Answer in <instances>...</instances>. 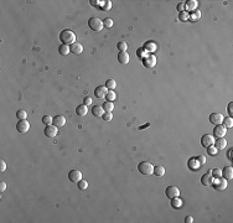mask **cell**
<instances>
[{
	"label": "cell",
	"mask_w": 233,
	"mask_h": 223,
	"mask_svg": "<svg viewBox=\"0 0 233 223\" xmlns=\"http://www.w3.org/2000/svg\"><path fill=\"white\" fill-rule=\"evenodd\" d=\"M60 41L62 45H73L76 42V35L72 30H62L60 34Z\"/></svg>",
	"instance_id": "6da1fadb"
},
{
	"label": "cell",
	"mask_w": 233,
	"mask_h": 223,
	"mask_svg": "<svg viewBox=\"0 0 233 223\" xmlns=\"http://www.w3.org/2000/svg\"><path fill=\"white\" fill-rule=\"evenodd\" d=\"M138 170L141 175L149 176V175L154 174V166H153V164H150L149 161H141L138 165Z\"/></svg>",
	"instance_id": "7a4b0ae2"
},
{
	"label": "cell",
	"mask_w": 233,
	"mask_h": 223,
	"mask_svg": "<svg viewBox=\"0 0 233 223\" xmlns=\"http://www.w3.org/2000/svg\"><path fill=\"white\" fill-rule=\"evenodd\" d=\"M88 26H89L91 30L96 31V32H101V31L103 30V27H104V25H103V21L101 19L91 18L89 20H88Z\"/></svg>",
	"instance_id": "3957f363"
},
{
	"label": "cell",
	"mask_w": 233,
	"mask_h": 223,
	"mask_svg": "<svg viewBox=\"0 0 233 223\" xmlns=\"http://www.w3.org/2000/svg\"><path fill=\"white\" fill-rule=\"evenodd\" d=\"M211 185L213 186V189L215 190H217V191H223V190H226L227 189V180L226 179H223L221 176V177H216V179H212V182H211Z\"/></svg>",
	"instance_id": "277c9868"
},
{
	"label": "cell",
	"mask_w": 233,
	"mask_h": 223,
	"mask_svg": "<svg viewBox=\"0 0 233 223\" xmlns=\"http://www.w3.org/2000/svg\"><path fill=\"white\" fill-rule=\"evenodd\" d=\"M68 180L71 181V182H75V184L80 182V181L82 180V172L80 170H76V169L71 170L68 172Z\"/></svg>",
	"instance_id": "5b68a950"
},
{
	"label": "cell",
	"mask_w": 233,
	"mask_h": 223,
	"mask_svg": "<svg viewBox=\"0 0 233 223\" xmlns=\"http://www.w3.org/2000/svg\"><path fill=\"white\" fill-rule=\"evenodd\" d=\"M165 195H166L168 198H175V197H179L180 195V190L176 187V186H168L166 190H165Z\"/></svg>",
	"instance_id": "8992f818"
},
{
	"label": "cell",
	"mask_w": 233,
	"mask_h": 223,
	"mask_svg": "<svg viewBox=\"0 0 233 223\" xmlns=\"http://www.w3.org/2000/svg\"><path fill=\"white\" fill-rule=\"evenodd\" d=\"M215 144V136L211 135V134H205L201 138V145H202L203 148H208L211 145Z\"/></svg>",
	"instance_id": "52a82bcc"
},
{
	"label": "cell",
	"mask_w": 233,
	"mask_h": 223,
	"mask_svg": "<svg viewBox=\"0 0 233 223\" xmlns=\"http://www.w3.org/2000/svg\"><path fill=\"white\" fill-rule=\"evenodd\" d=\"M223 114L220 113V112H215L212 113L210 115V122L212 124H215V125H218V124H222V122H223Z\"/></svg>",
	"instance_id": "ba28073f"
},
{
	"label": "cell",
	"mask_w": 233,
	"mask_h": 223,
	"mask_svg": "<svg viewBox=\"0 0 233 223\" xmlns=\"http://www.w3.org/2000/svg\"><path fill=\"white\" fill-rule=\"evenodd\" d=\"M29 129H30V123L26 120V119L18 122V124H16V130H18L19 133H21V134L27 133Z\"/></svg>",
	"instance_id": "9c48e42d"
},
{
	"label": "cell",
	"mask_w": 233,
	"mask_h": 223,
	"mask_svg": "<svg viewBox=\"0 0 233 223\" xmlns=\"http://www.w3.org/2000/svg\"><path fill=\"white\" fill-rule=\"evenodd\" d=\"M44 133L47 138H55L56 135H57L58 130H57V127H55L53 124H51V125H46Z\"/></svg>",
	"instance_id": "30bf717a"
},
{
	"label": "cell",
	"mask_w": 233,
	"mask_h": 223,
	"mask_svg": "<svg viewBox=\"0 0 233 223\" xmlns=\"http://www.w3.org/2000/svg\"><path fill=\"white\" fill-rule=\"evenodd\" d=\"M143 65L148 67V68H151V67H154L155 65H156V57H155L154 55H148L145 58H143Z\"/></svg>",
	"instance_id": "8fae6325"
},
{
	"label": "cell",
	"mask_w": 233,
	"mask_h": 223,
	"mask_svg": "<svg viewBox=\"0 0 233 223\" xmlns=\"http://www.w3.org/2000/svg\"><path fill=\"white\" fill-rule=\"evenodd\" d=\"M215 135L216 138H223L227 133V128L223 125V124H218V125L215 127Z\"/></svg>",
	"instance_id": "7c38bea8"
},
{
	"label": "cell",
	"mask_w": 233,
	"mask_h": 223,
	"mask_svg": "<svg viewBox=\"0 0 233 223\" xmlns=\"http://www.w3.org/2000/svg\"><path fill=\"white\" fill-rule=\"evenodd\" d=\"M107 93H108V91H107V87L106 86H98L96 88V91H94L96 97L99 98V99H102V98H106Z\"/></svg>",
	"instance_id": "4fadbf2b"
},
{
	"label": "cell",
	"mask_w": 233,
	"mask_h": 223,
	"mask_svg": "<svg viewBox=\"0 0 233 223\" xmlns=\"http://www.w3.org/2000/svg\"><path fill=\"white\" fill-rule=\"evenodd\" d=\"M222 171V177L226 180H232L233 179V169L232 166H226Z\"/></svg>",
	"instance_id": "5bb4252c"
},
{
	"label": "cell",
	"mask_w": 233,
	"mask_h": 223,
	"mask_svg": "<svg viewBox=\"0 0 233 223\" xmlns=\"http://www.w3.org/2000/svg\"><path fill=\"white\" fill-rule=\"evenodd\" d=\"M187 166H189V169H190V170L196 171V170H199V169H200L201 164L199 163V160L196 159V158H191V159L189 160V163H187Z\"/></svg>",
	"instance_id": "9a60e30c"
},
{
	"label": "cell",
	"mask_w": 233,
	"mask_h": 223,
	"mask_svg": "<svg viewBox=\"0 0 233 223\" xmlns=\"http://www.w3.org/2000/svg\"><path fill=\"white\" fill-rule=\"evenodd\" d=\"M213 145L216 146L217 150H223L227 146V140L225 138H218L217 140H215V144Z\"/></svg>",
	"instance_id": "2e32d148"
},
{
	"label": "cell",
	"mask_w": 233,
	"mask_h": 223,
	"mask_svg": "<svg viewBox=\"0 0 233 223\" xmlns=\"http://www.w3.org/2000/svg\"><path fill=\"white\" fill-rule=\"evenodd\" d=\"M52 124H53L55 127H57V128L63 127L65 124H66V118H65L63 115H56V117L53 118Z\"/></svg>",
	"instance_id": "e0dca14e"
},
{
	"label": "cell",
	"mask_w": 233,
	"mask_h": 223,
	"mask_svg": "<svg viewBox=\"0 0 233 223\" xmlns=\"http://www.w3.org/2000/svg\"><path fill=\"white\" fill-rule=\"evenodd\" d=\"M212 179H213V176L211 175V172L203 174V175H202V177H201V184H202L203 186H211Z\"/></svg>",
	"instance_id": "ac0fdd59"
},
{
	"label": "cell",
	"mask_w": 233,
	"mask_h": 223,
	"mask_svg": "<svg viewBox=\"0 0 233 223\" xmlns=\"http://www.w3.org/2000/svg\"><path fill=\"white\" fill-rule=\"evenodd\" d=\"M144 50L146 51V52H155L156 51V42H154V41H148V42L144 44Z\"/></svg>",
	"instance_id": "d6986e66"
},
{
	"label": "cell",
	"mask_w": 233,
	"mask_h": 223,
	"mask_svg": "<svg viewBox=\"0 0 233 223\" xmlns=\"http://www.w3.org/2000/svg\"><path fill=\"white\" fill-rule=\"evenodd\" d=\"M71 52H73L76 55H81L83 52V46L80 42H75L73 45H71Z\"/></svg>",
	"instance_id": "ffe728a7"
},
{
	"label": "cell",
	"mask_w": 233,
	"mask_h": 223,
	"mask_svg": "<svg viewBox=\"0 0 233 223\" xmlns=\"http://www.w3.org/2000/svg\"><path fill=\"white\" fill-rule=\"evenodd\" d=\"M92 114L94 117H102L103 114H104V109H103V107L102 106H94L92 108Z\"/></svg>",
	"instance_id": "44dd1931"
},
{
	"label": "cell",
	"mask_w": 233,
	"mask_h": 223,
	"mask_svg": "<svg viewBox=\"0 0 233 223\" xmlns=\"http://www.w3.org/2000/svg\"><path fill=\"white\" fill-rule=\"evenodd\" d=\"M197 5H199V3L196 1V0H189L187 3H185V8H186V10L195 11V10L197 9Z\"/></svg>",
	"instance_id": "7402d4cb"
},
{
	"label": "cell",
	"mask_w": 233,
	"mask_h": 223,
	"mask_svg": "<svg viewBox=\"0 0 233 223\" xmlns=\"http://www.w3.org/2000/svg\"><path fill=\"white\" fill-rule=\"evenodd\" d=\"M76 113H77V115H80V117H84V115H87V113H88V108H87V106H84V104L78 106V107L76 108Z\"/></svg>",
	"instance_id": "603a6c76"
},
{
	"label": "cell",
	"mask_w": 233,
	"mask_h": 223,
	"mask_svg": "<svg viewBox=\"0 0 233 223\" xmlns=\"http://www.w3.org/2000/svg\"><path fill=\"white\" fill-rule=\"evenodd\" d=\"M118 61L120 62L122 65L129 63V55H128L127 52H119V55H118Z\"/></svg>",
	"instance_id": "cb8c5ba5"
},
{
	"label": "cell",
	"mask_w": 233,
	"mask_h": 223,
	"mask_svg": "<svg viewBox=\"0 0 233 223\" xmlns=\"http://www.w3.org/2000/svg\"><path fill=\"white\" fill-rule=\"evenodd\" d=\"M171 207L175 210L181 208L182 207V200L179 198V197H175V198H171Z\"/></svg>",
	"instance_id": "d4e9b609"
},
{
	"label": "cell",
	"mask_w": 233,
	"mask_h": 223,
	"mask_svg": "<svg viewBox=\"0 0 233 223\" xmlns=\"http://www.w3.org/2000/svg\"><path fill=\"white\" fill-rule=\"evenodd\" d=\"M58 52L62 56H67V55L71 52V49L68 47V45H61L60 47H58Z\"/></svg>",
	"instance_id": "484cf974"
},
{
	"label": "cell",
	"mask_w": 233,
	"mask_h": 223,
	"mask_svg": "<svg viewBox=\"0 0 233 223\" xmlns=\"http://www.w3.org/2000/svg\"><path fill=\"white\" fill-rule=\"evenodd\" d=\"M165 167L164 166H161V165H158V166H155L154 167V174L156 175V176H164L165 175Z\"/></svg>",
	"instance_id": "4316f807"
},
{
	"label": "cell",
	"mask_w": 233,
	"mask_h": 223,
	"mask_svg": "<svg viewBox=\"0 0 233 223\" xmlns=\"http://www.w3.org/2000/svg\"><path fill=\"white\" fill-rule=\"evenodd\" d=\"M102 107H103V109H104V112H112L113 109H114V104H113V102H104Z\"/></svg>",
	"instance_id": "83f0119b"
},
{
	"label": "cell",
	"mask_w": 233,
	"mask_h": 223,
	"mask_svg": "<svg viewBox=\"0 0 233 223\" xmlns=\"http://www.w3.org/2000/svg\"><path fill=\"white\" fill-rule=\"evenodd\" d=\"M106 87H107V89H109V91H114V88L117 87V82L114 79H108L106 82Z\"/></svg>",
	"instance_id": "f1b7e54d"
},
{
	"label": "cell",
	"mask_w": 233,
	"mask_h": 223,
	"mask_svg": "<svg viewBox=\"0 0 233 223\" xmlns=\"http://www.w3.org/2000/svg\"><path fill=\"white\" fill-rule=\"evenodd\" d=\"M179 20L180 21H187V20H190V14L187 11H181L179 13Z\"/></svg>",
	"instance_id": "f546056e"
},
{
	"label": "cell",
	"mask_w": 233,
	"mask_h": 223,
	"mask_svg": "<svg viewBox=\"0 0 233 223\" xmlns=\"http://www.w3.org/2000/svg\"><path fill=\"white\" fill-rule=\"evenodd\" d=\"M200 18H201V11H200V10H195V11L190 15L191 21H196V20H199Z\"/></svg>",
	"instance_id": "4dcf8cb0"
},
{
	"label": "cell",
	"mask_w": 233,
	"mask_h": 223,
	"mask_svg": "<svg viewBox=\"0 0 233 223\" xmlns=\"http://www.w3.org/2000/svg\"><path fill=\"white\" fill-rule=\"evenodd\" d=\"M117 47H118V50L120 51V52H127L128 45H127V42H124V41H120V42L117 45Z\"/></svg>",
	"instance_id": "1f68e13d"
},
{
	"label": "cell",
	"mask_w": 233,
	"mask_h": 223,
	"mask_svg": "<svg viewBox=\"0 0 233 223\" xmlns=\"http://www.w3.org/2000/svg\"><path fill=\"white\" fill-rule=\"evenodd\" d=\"M53 122V118L51 115H44L42 117V123L45 124V125H51Z\"/></svg>",
	"instance_id": "d6a6232c"
},
{
	"label": "cell",
	"mask_w": 233,
	"mask_h": 223,
	"mask_svg": "<svg viewBox=\"0 0 233 223\" xmlns=\"http://www.w3.org/2000/svg\"><path fill=\"white\" fill-rule=\"evenodd\" d=\"M115 97H117V94H115V92H114V91H108L107 96H106V98H107V101H108V102H113V101L115 99Z\"/></svg>",
	"instance_id": "836d02e7"
},
{
	"label": "cell",
	"mask_w": 233,
	"mask_h": 223,
	"mask_svg": "<svg viewBox=\"0 0 233 223\" xmlns=\"http://www.w3.org/2000/svg\"><path fill=\"white\" fill-rule=\"evenodd\" d=\"M101 8H102L103 11H108V10L112 9V1H111V0H107V1H104V3L102 4Z\"/></svg>",
	"instance_id": "e575fe53"
},
{
	"label": "cell",
	"mask_w": 233,
	"mask_h": 223,
	"mask_svg": "<svg viewBox=\"0 0 233 223\" xmlns=\"http://www.w3.org/2000/svg\"><path fill=\"white\" fill-rule=\"evenodd\" d=\"M223 125L226 127V128H232L233 127V119H232V117H228V118H226V119H223Z\"/></svg>",
	"instance_id": "d590c367"
},
{
	"label": "cell",
	"mask_w": 233,
	"mask_h": 223,
	"mask_svg": "<svg viewBox=\"0 0 233 223\" xmlns=\"http://www.w3.org/2000/svg\"><path fill=\"white\" fill-rule=\"evenodd\" d=\"M77 186H78V189L81 191H84L88 187V182H87V181H84V180H81L80 182H77Z\"/></svg>",
	"instance_id": "8d00e7d4"
},
{
	"label": "cell",
	"mask_w": 233,
	"mask_h": 223,
	"mask_svg": "<svg viewBox=\"0 0 233 223\" xmlns=\"http://www.w3.org/2000/svg\"><path fill=\"white\" fill-rule=\"evenodd\" d=\"M207 151H208V154L211 155V156H215V155H217V154H218V150L216 149V146H215V145H211V146H208V148H207Z\"/></svg>",
	"instance_id": "74e56055"
},
{
	"label": "cell",
	"mask_w": 233,
	"mask_h": 223,
	"mask_svg": "<svg viewBox=\"0 0 233 223\" xmlns=\"http://www.w3.org/2000/svg\"><path fill=\"white\" fill-rule=\"evenodd\" d=\"M16 117H18V119H20V120H24V119L27 118V113L25 112L24 109H21V110H19L16 113Z\"/></svg>",
	"instance_id": "f35d334b"
},
{
	"label": "cell",
	"mask_w": 233,
	"mask_h": 223,
	"mask_svg": "<svg viewBox=\"0 0 233 223\" xmlns=\"http://www.w3.org/2000/svg\"><path fill=\"white\" fill-rule=\"evenodd\" d=\"M102 118L104 119V122H111L113 119V114H112V112H104V114L102 115Z\"/></svg>",
	"instance_id": "ab89813d"
},
{
	"label": "cell",
	"mask_w": 233,
	"mask_h": 223,
	"mask_svg": "<svg viewBox=\"0 0 233 223\" xmlns=\"http://www.w3.org/2000/svg\"><path fill=\"white\" fill-rule=\"evenodd\" d=\"M210 172L212 176H215V177H221L222 176V171L220 169H212V170H210Z\"/></svg>",
	"instance_id": "60d3db41"
},
{
	"label": "cell",
	"mask_w": 233,
	"mask_h": 223,
	"mask_svg": "<svg viewBox=\"0 0 233 223\" xmlns=\"http://www.w3.org/2000/svg\"><path fill=\"white\" fill-rule=\"evenodd\" d=\"M103 25H104L106 27H112L113 26V20L111 18H106L103 20Z\"/></svg>",
	"instance_id": "b9f144b4"
},
{
	"label": "cell",
	"mask_w": 233,
	"mask_h": 223,
	"mask_svg": "<svg viewBox=\"0 0 233 223\" xmlns=\"http://www.w3.org/2000/svg\"><path fill=\"white\" fill-rule=\"evenodd\" d=\"M144 52H145V50H144V49H139L137 53H138V56L140 57V58H145V57L148 56V53H144Z\"/></svg>",
	"instance_id": "7bdbcfd3"
},
{
	"label": "cell",
	"mask_w": 233,
	"mask_h": 223,
	"mask_svg": "<svg viewBox=\"0 0 233 223\" xmlns=\"http://www.w3.org/2000/svg\"><path fill=\"white\" fill-rule=\"evenodd\" d=\"M199 160V163L201 164V165H203V164H206V161H207V159H206V156H203V155H199L197 158H196Z\"/></svg>",
	"instance_id": "ee69618b"
},
{
	"label": "cell",
	"mask_w": 233,
	"mask_h": 223,
	"mask_svg": "<svg viewBox=\"0 0 233 223\" xmlns=\"http://www.w3.org/2000/svg\"><path fill=\"white\" fill-rule=\"evenodd\" d=\"M5 170H6V163H5L4 160H0V171L4 172Z\"/></svg>",
	"instance_id": "f6af8a7d"
},
{
	"label": "cell",
	"mask_w": 233,
	"mask_h": 223,
	"mask_svg": "<svg viewBox=\"0 0 233 223\" xmlns=\"http://www.w3.org/2000/svg\"><path fill=\"white\" fill-rule=\"evenodd\" d=\"M177 11L181 13V11H186V8H185V3H180L177 5Z\"/></svg>",
	"instance_id": "bcb514c9"
},
{
	"label": "cell",
	"mask_w": 233,
	"mask_h": 223,
	"mask_svg": "<svg viewBox=\"0 0 233 223\" xmlns=\"http://www.w3.org/2000/svg\"><path fill=\"white\" fill-rule=\"evenodd\" d=\"M83 104L87 106V107L91 106V104H92V98H91V97H86L84 99H83Z\"/></svg>",
	"instance_id": "7dc6e473"
},
{
	"label": "cell",
	"mask_w": 233,
	"mask_h": 223,
	"mask_svg": "<svg viewBox=\"0 0 233 223\" xmlns=\"http://www.w3.org/2000/svg\"><path fill=\"white\" fill-rule=\"evenodd\" d=\"M89 3L93 5V6H102V4L104 3V1H98V0H97V1H94V0H91Z\"/></svg>",
	"instance_id": "c3c4849f"
},
{
	"label": "cell",
	"mask_w": 233,
	"mask_h": 223,
	"mask_svg": "<svg viewBox=\"0 0 233 223\" xmlns=\"http://www.w3.org/2000/svg\"><path fill=\"white\" fill-rule=\"evenodd\" d=\"M5 190H6V184H5V181H1V182H0V191L4 192Z\"/></svg>",
	"instance_id": "681fc988"
},
{
	"label": "cell",
	"mask_w": 233,
	"mask_h": 223,
	"mask_svg": "<svg viewBox=\"0 0 233 223\" xmlns=\"http://www.w3.org/2000/svg\"><path fill=\"white\" fill-rule=\"evenodd\" d=\"M228 113H229V115H231V117L233 115V103H232V102L228 104Z\"/></svg>",
	"instance_id": "f907efd6"
},
{
	"label": "cell",
	"mask_w": 233,
	"mask_h": 223,
	"mask_svg": "<svg viewBox=\"0 0 233 223\" xmlns=\"http://www.w3.org/2000/svg\"><path fill=\"white\" fill-rule=\"evenodd\" d=\"M185 222H186V223H192V222H194V218H192L191 216H187V217L185 218Z\"/></svg>",
	"instance_id": "816d5d0a"
},
{
	"label": "cell",
	"mask_w": 233,
	"mask_h": 223,
	"mask_svg": "<svg viewBox=\"0 0 233 223\" xmlns=\"http://www.w3.org/2000/svg\"><path fill=\"white\" fill-rule=\"evenodd\" d=\"M232 153H233V149H229L228 150V154H227V156H228V160L232 161Z\"/></svg>",
	"instance_id": "f5cc1de1"
}]
</instances>
